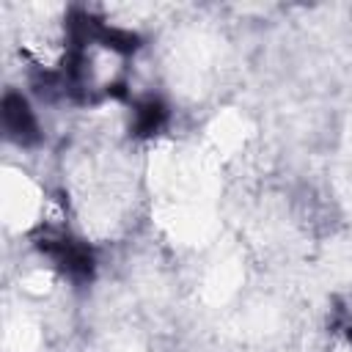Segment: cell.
<instances>
[{"label": "cell", "instance_id": "1", "mask_svg": "<svg viewBox=\"0 0 352 352\" xmlns=\"http://www.w3.org/2000/svg\"><path fill=\"white\" fill-rule=\"evenodd\" d=\"M3 121H6V129L11 138H16L19 143L36 138V116L33 110L28 107V102L16 94H8L6 102H3Z\"/></svg>", "mask_w": 352, "mask_h": 352}]
</instances>
